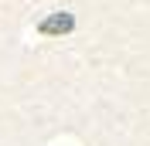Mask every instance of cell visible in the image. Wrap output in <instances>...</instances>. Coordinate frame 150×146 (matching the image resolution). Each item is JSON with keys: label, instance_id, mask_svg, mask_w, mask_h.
I'll use <instances>...</instances> for the list:
<instances>
[{"label": "cell", "instance_id": "cell-1", "mask_svg": "<svg viewBox=\"0 0 150 146\" xmlns=\"http://www.w3.org/2000/svg\"><path fill=\"white\" fill-rule=\"evenodd\" d=\"M41 31H45V34H58V31H72V17H68V14H58V17L45 20V24H41Z\"/></svg>", "mask_w": 150, "mask_h": 146}]
</instances>
